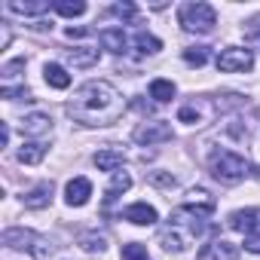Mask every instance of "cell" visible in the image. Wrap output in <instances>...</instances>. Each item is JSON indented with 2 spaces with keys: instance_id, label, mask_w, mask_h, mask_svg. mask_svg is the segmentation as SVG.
<instances>
[{
  "instance_id": "cell-25",
  "label": "cell",
  "mask_w": 260,
  "mask_h": 260,
  "mask_svg": "<svg viewBox=\"0 0 260 260\" xmlns=\"http://www.w3.org/2000/svg\"><path fill=\"white\" fill-rule=\"evenodd\" d=\"M135 46H138L141 52H147V55H153V52L162 49V43H159L153 34H147V31H138V34H135Z\"/></svg>"
},
{
  "instance_id": "cell-2",
  "label": "cell",
  "mask_w": 260,
  "mask_h": 260,
  "mask_svg": "<svg viewBox=\"0 0 260 260\" xmlns=\"http://www.w3.org/2000/svg\"><path fill=\"white\" fill-rule=\"evenodd\" d=\"M202 233H205V217L181 205V208L169 217V226L159 233V245H162L166 251L181 254V251H187Z\"/></svg>"
},
{
  "instance_id": "cell-12",
  "label": "cell",
  "mask_w": 260,
  "mask_h": 260,
  "mask_svg": "<svg viewBox=\"0 0 260 260\" xmlns=\"http://www.w3.org/2000/svg\"><path fill=\"white\" fill-rule=\"evenodd\" d=\"M236 257H239V245H233L226 239H217L196 254V260H236Z\"/></svg>"
},
{
  "instance_id": "cell-21",
  "label": "cell",
  "mask_w": 260,
  "mask_h": 260,
  "mask_svg": "<svg viewBox=\"0 0 260 260\" xmlns=\"http://www.w3.org/2000/svg\"><path fill=\"white\" fill-rule=\"evenodd\" d=\"M43 77H46V83H49L52 89H68V86H71V74H68L61 64H55V61H49V64L43 68Z\"/></svg>"
},
{
  "instance_id": "cell-13",
  "label": "cell",
  "mask_w": 260,
  "mask_h": 260,
  "mask_svg": "<svg viewBox=\"0 0 260 260\" xmlns=\"http://www.w3.org/2000/svg\"><path fill=\"white\" fill-rule=\"evenodd\" d=\"M22 132L28 135V138H46L49 132H52V116L49 113H28L25 119H22Z\"/></svg>"
},
{
  "instance_id": "cell-24",
  "label": "cell",
  "mask_w": 260,
  "mask_h": 260,
  "mask_svg": "<svg viewBox=\"0 0 260 260\" xmlns=\"http://www.w3.org/2000/svg\"><path fill=\"white\" fill-rule=\"evenodd\" d=\"M52 10H55L58 16L74 19V16H83V13H86V4H83V0H55Z\"/></svg>"
},
{
  "instance_id": "cell-35",
  "label": "cell",
  "mask_w": 260,
  "mask_h": 260,
  "mask_svg": "<svg viewBox=\"0 0 260 260\" xmlns=\"http://www.w3.org/2000/svg\"><path fill=\"white\" fill-rule=\"evenodd\" d=\"M86 34H89V28H74V25L68 28V40H80V37H86Z\"/></svg>"
},
{
  "instance_id": "cell-28",
  "label": "cell",
  "mask_w": 260,
  "mask_h": 260,
  "mask_svg": "<svg viewBox=\"0 0 260 260\" xmlns=\"http://www.w3.org/2000/svg\"><path fill=\"white\" fill-rule=\"evenodd\" d=\"M80 245H83L86 251H98V254H101V251L107 248V239L98 236V233H83V236H80Z\"/></svg>"
},
{
  "instance_id": "cell-32",
  "label": "cell",
  "mask_w": 260,
  "mask_h": 260,
  "mask_svg": "<svg viewBox=\"0 0 260 260\" xmlns=\"http://www.w3.org/2000/svg\"><path fill=\"white\" fill-rule=\"evenodd\" d=\"M245 34H248V40H254V43L260 46V16L248 22V28H245Z\"/></svg>"
},
{
  "instance_id": "cell-20",
  "label": "cell",
  "mask_w": 260,
  "mask_h": 260,
  "mask_svg": "<svg viewBox=\"0 0 260 260\" xmlns=\"http://www.w3.org/2000/svg\"><path fill=\"white\" fill-rule=\"evenodd\" d=\"M98 40H101V46L104 49H110V52H125V34H122V28H104L101 34H98Z\"/></svg>"
},
{
  "instance_id": "cell-5",
  "label": "cell",
  "mask_w": 260,
  "mask_h": 260,
  "mask_svg": "<svg viewBox=\"0 0 260 260\" xmlns=\"http://www.w3.org/2000/svg\"><path fill=\"white\" fill-rule=\"evenodd\" d=\"M178 22L190 34H211L217 25V13L211 4H184L178 10Z\"/></svg>"
},
{
  "instance_id": "cell-29",
  "label": "cell",
  "mask_w": 260,
  "mask_h": 260,
  "mask_svg": "<svg viewBox=\"0 0 260 260\" xmlns=\"http://www.w3.org/2000/svg\"><path fill=\"white\" fill-rule=\"evenodd\" d=\"M19 71H25V58H16V61H7L0 77H4V86H13V80L19 77Z\"/></svg>"
},
{
  "instance_id": "cell-23",
  "label": "cell",
  "mask_w": 260,
  "mask_h": 260,
  "mask_svg": "<svg viewBox=\"0 0 260 260\" xmlns=\"http://www.w3.org/2000/svg\"><path fill=\"white\" fill-rule=\"evenodd\" d=\"M150 98H156L159 104L172 101V98H175V83H172V80H153V83H150Z\"/></svg>"
},
{
  "instance_id": "cell-6",
  "label": "cell",
  "mask_w": 260,
  "mask_h": 260,
  "mask_svg": "<svg viewBox=\"0 0 260 260\" xmlns=\"http://www.w3.org/2000/svg\"><path fill=\"white\" fill-rule=\"evenodd\" d=\"M217 71L220 74H245L254 68V52L245 49V46H226L217 52Z\"/></svg>"
},
{
  "instance_id": "cell-27",
  "label": "cell",
  "mask_w": 260,
  "mask_h": 260,
  "mask_svg": "<svg viewBox=\"0 0 260 260\" xmlns=\"http://www.w3.org/2000/svg\"><path fill=\"white\" fill-rule=\"evenodd\" d=\"M184 61L193 64V68H202L208 61V49L205 46H190V49H184Z\"/></svg>"
},
{
  "instance_id": "cell-11",
  "label": "cell",
  "mask_w": 260,
  "mask_h": 260,
  "mask_svg": "<svg viewBox=\"0 0 260 260\" xmlns=\"http://www.w3.org/2000/svg\"><path fill=\"white\" fill-rule=\"evenodd\" d=\"M52 193H55L52 181H40L37 187H31L28 193H22V202H25V208H34V211H40V208H46V205L52 202Z\"/></svg>"
},
{
  "instance_id": "cell-7",
  "label": "cell",
  "mask_w": 260,
  "mask_h": 260,
  "mask_svg": "<svg viewBox=\"0 0 260 260\" xmlns=\"http://www.w3.org/2000/svg\"><path fill=\"white\" fill-rule=\"evenodd\" d=\"M132 138H135L141 147H153V144H166V141H172L175 132H172V125H169L166 119H150V122H141V125L135 128Z\"/></svg>"
},
{
  "instance_id": "cell-36",
  "label": "cell",
  "mask_w": 260,
  "mask_h": 260,
  "mask_svg": "<svg viewBox=\"0 0 260 260\" xmlns=\"http://www.w3.org/2000/svg\"><path fill=\"white\" fill-rule=\"evenodd\" d=\"M0 144H10V122H4V125H0Z\"/></svg>"
},
{
  "instance_id": "cell-37",
  "label": "cell",
  "mask_w": 260,
  "mask_h": 260,
  "mask_svg": "<svg viewBox=\"0 0 260 260\" xmlns=\"http://www.w3.org/2000/svg\"><path fill=\"white\" fill-rule=\"evenodd\" d=\"M251 175H254V178L260 181V166H254V172H251Z\"/></svg>"
},
{
  "instance_id": "cell-18",
  "label": "cell",
  "mask_w": 260,
  "mask_h": 260,
  "mask_svg": "<svg viewBox=\"0 0 260 260\" xmlns=\"http://www.w3.org/2000/svg\"><path fill=\"white\" fill-rule=\"evenodd\" d=\"M16 156H19L22 166H37V162H43V156H46V144H43V141H25Z\"/></svg>"
},
{
  "instance_id": "cell-10",
  "label": "cell",
  "mask_w": 260,
  "mask_h": 260,
  "mask_svg": "<svg viewBox=\"0 0 260 260\" xmlns=\"http://www.w3.org/2000/svg\"><path fill=\"white\" fill-rule=\"evenodd\" d=\"M122 220L135 223V226H153V223L159 220V214H156L153 205H147V202H135V205H128V208L122 211Z\"/></svg>"
},
{
  "instance_id": "cell-8",
  "label": "cell",
  "mask_w": 260,
  "mask_h": 260,
  "mask_svg": "<svg viewBox=\"0 0 260 260\" xmlns=\"http://www.w3.org/2000/svg\"><path fill=\"white\" fill-rule=\"evenodd\" d=\"M184 208H190V211H196V214L208 217V214H214L217 202H214V196H211L208 190L193 187V190H187V196H184Z\"/></svg>"
},
{
  "instance_id": "cell-4",
  "label": "cell",
  "mask_w": 260,
  "mask_h": 260,
  "mask_svg": "<svg viewBox=\"0 0 260 260\" xmlns=\"http://www.w3.org/2000/svg\"><path fill=\"white\" fill-rule=\"evenodd\" d=\"M4 245L13 248V251H25V254H31L34 260H49V254H52L49 239L40 236V233H34V230H25V226H10V230H4Z\"/></svg>"
},
{
  "instance_id": "cell-31",
  "label": "cell",
  "mask_w": 260,
  "mask_h": 260,
  "mask_svg": "<svg viewBox=\"0 0 260 260\" xmlns=\"http://www.w3.org/2000/svg\"><path fill=\"white\" fill-rule=\"evenodd\" d=\"M0 92H4V98H10V101H16V98H31V92H28L25 86H4Z\"/></svg>"
},
{
  "instance_id": "cell-1",
  "label": "cell",
  "mask_w": 260,
  "mask_h": 260,
  "mask_svg": "<svg viewBox=\"0 0 260 260\" xmlns=\"http://www.w3.org/2000/svg\"><path fill=\"white\" fill-rule=\"evenodd\" d=\"M68 116L80 125H110L122 116L125 110V98L116 92L113 83L107 80H89L83 83L74 98L68 101Z\"/></svg>"
},
{
  "instance_id": "cell-34",
  "label": "cell",
  "mask_w": 260,
  "mask_h": 260,
  "mask_svg": "<svg viewBox=\"0 0 260 260\" xmlns=\"http://www.w3.org/2000/svg\"><path fill=\"white\" fill-rule=\"evenodd\" d=\"M153 184H159V187H175L178 181H175V178H169V175H159V172H156V175H153Z\"/></svg>"
},
{
  "instance_id": "cell-3",
  "label": "cell",
  "mask_w": 260,
  "mask_h": 260,
  "mask_svg": "<svg viewBox=\"0 0 260 260\" xmlns=\"http://www.w3.org/2000/svg\"><path fill=\"white\" fill-rule=\"evenodd\" d=\"M208 169H211V175L220 184H239V181H245L254 172V166L236 150H214L208 156Z\"/></svg>"
},
{
  "instance_id": "cell-22",
  "label": "cell",
  "mask_w": 260,
  "mask_h": 260,
  "mask_svg": "<svg viewBox=\"0 0 260 260\" xmlns=\"http://www.w3.org/2000/svg\"><path fill=\"white\" fill-rule=\"evenodd\" d=\"M128 187H132V178H128L125 172H116V175H113V181H110V187L104 190V199H107V202H113V199H119Z\"/></svg>"
},
{
  "instance_id": "cell-30",
  "label": "cell",
  "mask_w": 260,
  "mask_h": 260,
  "mask_svg": "<svg viewBox=\"0 0 260 260\" xmlns=\"http://www.w3.org/2000/svg\"><path fill=\"white\" fill-rule=\"evenodd\" d=\"M110 13L119 16V19H135V16H138L135 4H116V7H110Z\"/></svg>"
},
{
  "instance_id": "cell-9",
  "label": "cell",
  "mask_w": 260,
  "mask_h": 260,
  "mask_svg": "<svg viewBox=\"0 0 260 260\" xmlns=\"http://www.w3.org/2000/svg\"><path fill=\"white\" fill-rule=\"evenodd\" d=\"M226 223L245 236H257L260 233V208H245V211H233L226 217Z\"/></svg>"
},
{
  "instance_id": "cell-33",
  "label": "cell",
  "mask_w": 260,
  "mask_h": 260,
  "mask_svg": "<svg viewBox=\"0 0 260 260\" xmlns=\"http://www.w3.org/2000/svg\"><path fill=\"white\" fill-rule=\"evenodd\" d=\"M245 251L260 254V233H257V236H245Z\"/></svg>"
},
{
  "instance_id": "cell-14",
  "label": "cell",
  "mask_w": 260,
  "mask_h": 260,
  "mask_svg": "<svg viewBox=\"0 0 260 260\" xmlns=\"http://www.w3.org/2000/svg\"><path fill=\"white\" fill-rule=\"evenodd\" d=\"M89 196H92L89 178H74V181H68V187H64V202H68V205L80 208V205L89 202Z\"/></svg>"
},
{
  "instance_id": "cell-26",
  "label": "cell",
  "mask_w": 260,
  "mask_h": 260,
  "mask_svg": "<svg viewBox=\"0 0 260 260\" xmlns=\"http://www.w3.org/2000/svg\"><path fill=\"white\" fill-rule=\"evenodd\" d=\"M122 260H153V257L147 254V248L141 242H128V245H122Z\"/></svg>"
},
{
  "instance_id": "cell-15",
  "label": "cell",
  "mask_w": 260,
  "mask_h": 260,
  "mask_svg": "<svg viewBox=\"0 0 260 260\" xmlns=\"http://www.w3.org/2000/svg\"><path fill=\"white\" fill-rule=\"evenodd\" d=\"M98 58H101V52L92 49V46H74V49H64V61L74 64V68H95Z\"/></svg>"
},
{
  "instance_id": "cell-17",
  "label": "cell",
  "mask_w": 260,
  "mask_h": 260,
  "mask_svg": "<svg viewBox=\"0 0 260 260\" xmlns=\"http://www.w3.org/2000/svg\"><path fill=\"white\" fill-rule=\"evenodd\" d=\"M7 10L16 16H43L49 13V0H10Z\"/></svg>"
},
{
  "instance_id": "cell-16",
  "label": "cell",
  "mask_w": 260,
  "mask_h": 260,
  "mask_svg": "<svg viewBox=\"0 0 260 260\" xmlns=\"http://www.w3.org/2000/svg\"><path fill=\"white\" fill-rule=\"evenodd\" d=\"M205 113H211V104L202 101V98H193L190 104H184L178 110V119L187 122V125H199V122H205Z\"/></svg>"
},
{
  "instance_id": "cell-19",
  "label": "cell",
  "mask_w": 260,
  "mask_h": 260,
  "mask_svg": "<svg viewBox=\"0 0 260 260\" xmlns=\"http://www.w3.org/2000/svg\"><path fill=\"white\" fill-rule=\"evenodd\" d=\"M122 162H125V156H122L119 150H98V153H95V166H98L101 172L116 175V172L122 169Z\"/></svg>"
}]
</instances>
